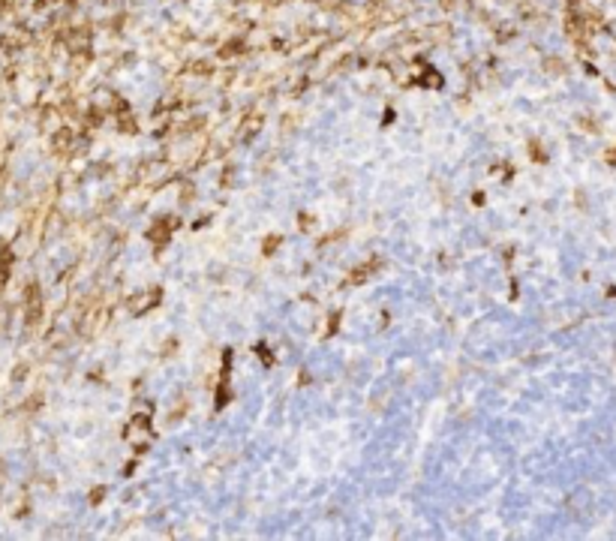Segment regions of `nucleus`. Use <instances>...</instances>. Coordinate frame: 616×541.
I'll return each mask as SVG.
<instances>
[{
    "instance_id": "nucleus-1",
    "label": "nucleus",
    "mask_w": 616,
    "mask_h": 541,
    "mask_svg": "<svg viewBox=\"0 0 616 541\" xmlns=\"http://www.w3.org/2000/svg\"><path fill=\"white\" fill-rule=\"evenodd\" d=\"M24 304H27V325H36V322H40V316H43V298H40V289H36V286H27Z\"/></svg>"
},
{
    "instance_id": "nucleus-2",
    "label": "nucleus",
    "mask_w": 616,
    "mask_h": 541,
    "mask_svg": "<svg viewBox=\"0 0 616 541\" xmlns=\"http://www.w3.org/2000/svg\"><path fill=\"white\" fill-rule=\"evenodd\" d=\"M160 298H163V289H150V292H144L141 298H132V301H130V310H132V313H144V310H150V307H157Z\"/></svg>"
},
{
    "instance_id": "nucleus-3",
    "label": "nucleus",
    "mask_w": 616,
    "mask_h": 541,
    "mask_svg": "<svg viewBox=\"0 0 616 541\" xmlns=\"http://www.w3.org/2000/svg\"><path fill=\"white\" fill-rule=\"evenodd\" d=\"M379 265H382L379 259H370V262H364L361 268H355V270H352V277H349V283H355V286H361V283H367V280H370V277L376 274V270H379Z\"/></svg>"
},
{
    "instance_id": "nucleus-4",
    "label": "nucleus",
    "mask_w": 616,
    "mask_h": 541,
    "mask_svg": "<svg viewBox=\"0 0 616 541\" xmlns=\"http://www.w3.org/2000/svg\"><path fill=\"white\" fill-rule=\"evenodd\" d=\"M9 268H12V253L3 250V256H0V289H3L6 280H9Z\"/></svg>"
},
{
    "instance_id": "nucleus-5",
    "label": "nucleus",
    "mask_w": 616,
    "mask_h": 541,
    "mask_svg": "<svg viewBox=\"0 0 616 541\" xmlns=\"http://www.w3.org/2000/svg\"><path fill=\"white\" fill-rule=\"evenodd\" d=\"M256 130H262V118H250V121H247V124L238 130V135H241L244 141H250V135H253Z\"/></svg>"
},
{
    "instance_id": "nucleus-6",
    "label": "nucleus",
    "mask_w": 616,
    "mask_h": 541,
    "mask_svg": "<svg viewBox=\"0 0 616 541\" xmlns=\"http://www.w3.org/2000/svg\"><path fill=\"white\" fill-rule=\"evenodd\" d=\"M280 244H283V238H280V235H274V238H267V241H264V256H271V253H274V250L280 247Z\"/></svg>"
},
{
    "instance_id": "nucleus-7",
    "label": "nucleus",
    "mask_w": 616,
    "mask_h": 541,
    "mask_svg": "<svg viewBox=\"0 0 616 541\" xmlns=\"http://www.w3.org/2000/svg\"><path fill=\"white\" fill-rule=\"evenodd\" d=\"M607 163H610V166H616V147H610V150H607Z\"/></svg>"
}]
</instances>
